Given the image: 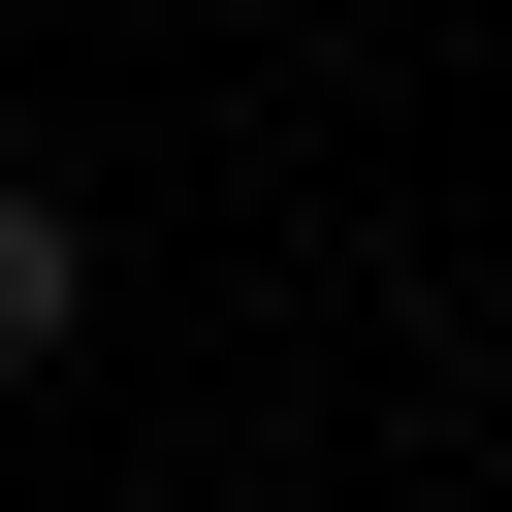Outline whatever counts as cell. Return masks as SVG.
I'll use <instances>...</instances> for the list:
<instances>
[{
  "mask_svg": "<svg viewBox=\"0 0 512 512\" xmlns=\"http://www.w3.org/2000/svg\"><path fill=\"white\" fill-rule=\"evenodd\" d=\"M64 320H96V224H64V192H32V160H0V384H32V352H64Z\"/></svg>",
  "mask_w": 512,
  "mask_h": 512,
  "instance_id": "cell-1",
  "label": "cell"
}]
</instances>
